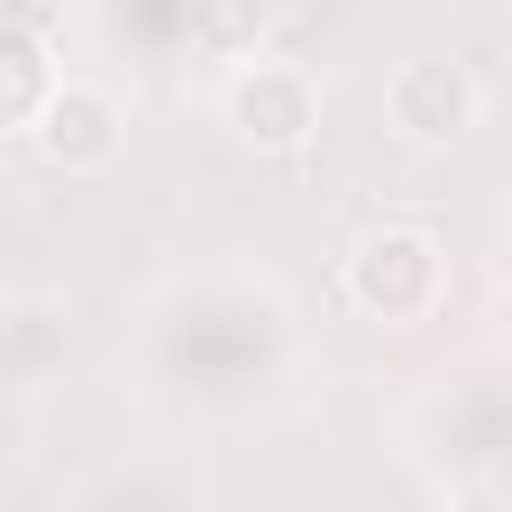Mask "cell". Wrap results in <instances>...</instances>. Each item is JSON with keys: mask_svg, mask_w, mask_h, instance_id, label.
<instances>
[{"mask_svg": "<svg viewBox=\"0 0 512 512\" xmlns=\"http://www.w3.org/2000/svg\"><path fill=\"white\" fill-rule=\"evenodd\" d=\"M496 328H504V344H512V280H504V296H496Z\"/></svg>", "mask_w": 512, "mask_h": 512, "instance_id": "obj_6", "label": "cell"}, {"mask_svg": "<svg viewBox=\"0 0 512 512\" xmlns=\"http://www.w3.org/2000/svg\"><path fill=\"white\" fill-rule=\"evenodd\" d=\"M56 80H64L56 40L40 24H24V16H0V136H32Z\"/></svg>", "mask_w": 512, "mask_h": 512, "instance_id": "obj_5", "label": "cell"}, {"mask_svg": "<svg viewBox=\"0 0 512 512\" xmlns=\"http://www.w3.org/2000/svg\"><path fill=\"white\" fill-rule=\"evenodd\" d=\"M216 112H224V128H232L248 152L296 160V152L320 136V80H312L304 64H288V56H248V64L224 72Z\"/></svg>", "mask_w": 512, "mask_h": 512, "instance_id": "obj_2", "label": "cell"}, {"mask_svg": "<svg viewBox=\"0 0 512 512\" xmlns=\"http://www.w3.org/2000/svg\"><path fill=\"white\" fill-rule=\"evenodd\" d=\"M336 288L360 320H384V328H416L440 312L448 296V248L432 224H368L344 264H336Z\"/></svg>", "mask_w": 512, "mask_h": 512, "instance_id": "obj_1", "label": "cell"}, {"mask_svg": "<svg viewBox=\"0 0 512 512\" xmlns=\"http://www.w3.org/2000/svg\"><path fill=\"white\" fill-rule=\"evenodd\" d=\"M488 112V88L464 56H400L384 72V128L408 144V152H448L480 128Z\"/></svg>", "mask_w": 512, "mask_h": 512, "instance_id": "obj_3", "label": "cell"}, {"mask_svg": "<svg viewBox=\"0 0 512 512\" xmlns=\"http://www.w3.org/2000/svg\"><path fill=\"white\" fill-rule=\"evenodd\" d=\"M32 152L56 176H104L128 152V104L104 80H56V96L32 120Z\"/></svg>", "mask_w": 512, "mask_h": 512, "instance_id": "obj_4", "label": "cell"}]
</instances>
